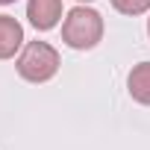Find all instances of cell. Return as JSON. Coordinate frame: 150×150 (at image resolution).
<instances>
[{
    "mask_svg": "<svg viewBox=\"0 0 150 150\" xmlns=\"http://www.w3.org/2000/svg\"><path fill=\"white\" fill-rule=\"evenodd\" d=\"M59 71V53L47 41H30L18 56V74L30 83H47Z\"/></svg>",
    "mask_w": 150,
    "mask_h": 150,
    "instance_id": "cell-2",
    "label": "cell"
},
{
    "mask_svg": "<svg viewBox=\"0 0 150 150\" xmlns=\"http://www.w3.org/2000/svg\"><path fill=\"white\" fill-rule=\"evenodd\" d=\"M100 35H103V18L94 9H86V6L71 9L68 18H65V24H62V38L74 50L94 47L100 41Z\"/></svg>",
    "mask_w": 150,
    "mask_h": 150,
    "instance_id": "cell-1",
    "label": "cell"
},
{
    "mask_svg": "<svg viewBox=\"0 0 150 150\" xmlns=\"http://www.w3.org/2000/svg\"><path fill=\"white\" fill-rule=\"evenodd\" d=\"M21 41H24V27L12 15H0V59L15 56Z\"/></svg>",
    "mask_w": 150,
    "mask_h": 150,
    "instance_id": "cell-4",
    "label": "cell"
},
{
    "mask_svg": "<svg viewBox=\"0 0 150 150\" xmlns=\"http://www.w3.org/2000/svg\"><path fill=\"white\" fill-rule=\"evenodd\" d=\"M27 18L35 30H53L62 18V0H30Z\"/></svg>",
    "mask_w": 150,
    "mask_h": 150,
    "instance_id": "cell-3",
    "label": "cell"
},
{
    "mask_svg": "<svg viewBox=\"0 0 150 150\" xmlns=\"http://www.w3.org/2000/svg\"><path fill=\"white\" fill-rule=\"evenodd\" d=\"M0 3H15V0H0Z\"/></svg>",
    "mask_w": 150,
    "mask_h": 150,
    "instance_id": "cell-7",
    "label": "cell"
},
{
    "mask_svg": "<svg viewBox=\"0 0 150 150\" xmlns=\"http://www.w3.org/2000/svg\"><path fill=\"white\" fill-rule=\"evenodd\" d=\"M112 6L121 15H141L150 9V0H112Z\"/></svg>",
    "mask_w": 150,
    "mask_h": 150,
    "instance_id": "cell-6",
    "label": "cell"
},
{
    "mask_svg": "<svg viewBox=\"0 0 150 150\" xmlns=\"http://www.w3.org/2000/svg\"><path fill=\"white\" fill-rule=\"evenodd\" d=\"M147 33H150V24H147Z\"/></svg>",
    "mask_w": 150,
    "mask_h": 150,
    "instance_id": "cell-8",
    "label": "cell"
},
{
    "mask_svg": "<svg viewBox=\"0 0 150 150\" xmlns=\"http://www.w3.org/2000/svg\"><path fill=\"white\" fill-rule=\"evenodd\" d=\"M127 86H129L132 100H138V103L150 106V62H141V65H135V68L129 71Z\"/></svg>",
    "mask_w": 150,
    "mask_h": 150,
    "instance_id": "cell-5",
    "label": "cell"
}]
</instances>
